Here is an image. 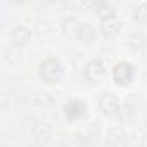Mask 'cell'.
I'll return each instance as SVG.
<instances>
[{
	"instance_id": "8fae6325",
	"label": "cell",
	"mask_w": 147,
	"mask_h": 147,
	"mask_svg": "<svg viewBox=\"0 0 147 147\" xmlns=\"http://www.w3.org/2000/svg\"><path fill=\"white\" fill-rule=\"evenodd\" d=\"M116 114H118L119 121L128 123V121H131V119L135 118V109H133L130 104H125V106H119V109H118Z\"/></svg>"
},
{
	"instance_id": "4fadbf2b",
	"label": "cell",
	"mask_w": 147,
	"mask_h": 147,
	"mask_svg": "<svg viewBox=\"0 0 147 147\" xmlns=\"http://www.w3.org/2000/svg\"><path fill=\"white\" fill-rule=\"evenodd\" d=\"M130 45H131L135 50L144 49V47H145V36H144V35H133V36L130 38Z\"/></svg>"
},
{
	"instance_id": "ba28073f",
	"label": "cell",
	"mask_w": 147,
	"mask_h": 147,
	"mask_svg": "<svg viewBox=\"0 0 147 147\" xmlns=\"http://www.w3.org/2000/svg\"><path fill=\"white\" fill-rule=\"evenodd\" d=\"M11 38H12V42L16 45L24 47V45H28L31 42V31L26 26H16L12 30V33H11Z\"/></svg>"
},
{
	"instance_id": "6da1fadb",
	"label": "cell",
	"mask_w": 147,
	"mask_h": 147,
	"mask_svg": "<svg viewBox=\"0 0 147 147\" xmlns=\"http://www.w3.org/2000/svg\"><path fill=\"white\" fill-rule=\"evenodd\" d=\"M38 75L45 83L57 85L64 76V67L57 57H47L42 61V64L38 67Z\"/></svg>"
},
{
	"instance_id": "7a4b0ae2",
	"label": "cell",
	"mask_w": 147,
	"mask_h": 147,
	"mask_svg": "<svg viewBox=\"0 0 147 147\" xmlns=\"http://www.w3.org/2000/svg\"><path fill=\"white\" fill-rule=\"evenodd\" d=\"M135 78V69L130 62H118L114 67H113V80L116 85L119 87H125V85H130Z\"/></svg>"
},
{
	"instance_id": "5b68a950",
	"label": "cell",
	"mask_w": 147,
	"mask_h": 147,
	"mask_svg": "<svg viewBox=\"0 0 147 147\" xmlns=\"http://www.w3.org/2000/svg\"><path fill=\"white\" fill-rule=\"evenodd\" d=\"M106 145L107 147H128V135L121 128H113L107 131Z\"/></svg>"
},
{
	"instance_id": "30bf717a",
	"label": "cell",
	"mask_w": 147,
	"mask_h": 147,
	"mask_svg": "<svg viewBox=\"0 0 147 147\" xmlns=\"http://www.w3.org/2000/svg\"><path fill=\"white\" fill-rule=\"evenodd\" d=\"M94 38H95V30H94V26H92V24H87V23L82 24V30H80V36H78V40L83 42V43H92Z\"/></svg>"
},
{
	"instance_id": "9c48e42d",
	"label": "cell",
	"mask_w": 147,
	"mask_h": 147,
	"mask_svg": "<svg viewBox=\"0 0 147 147\" xmlns=\"http://www.w3.org/2000/svg\"><path fill=\"white\" fill-rule=\"evenodd\" d=\"M64 113H66L67 119H78L85 113V104L80 100H71L69 104L64 106Z\"/></svg>"
},
{
	"instance_id": "52a82bcc",
	"label": "cell",
	"mask_w": 147,
	"mask_h": 147,
	"mask_svg": "<svg viewBox=\"0 0 147 147\" xmlns=\"http://www.w3.org/2000/svg\"><path fill=\"white\" fill-rule=\"evenodd\" d=\"M80 30H82V23H80L76 18H69V19H66L64 24H62V31H64L66 38H69V40H78Z\"/></svg>"
},
{
	"instance_id": "277c9868",
	"label": "cell",
	"mask_w": 147,
	"mask_h": 147,
	"mask_svg": "<svg viewBox=\"0 0 147 147\" xmlns=\"http://www.w3.org/2000/svg\"><path fill=\"white\" fill-rule=\"evenodd\" d=\"M100 33L107 38V40H114L119 33H121V21L113 14L107 16L104 19H100Z\"/></svg>"
},
{
	"instance_id": "3957f363",
	"label": "cell",
	"mask_w": 147,
	"mask_h": 147,
	"mask_svg": "<svg viewBox=\"0 0 147 147\" xmlns=\"http://www.w3.org/2000/svg\"><path fill=\"white\" fill-rule=\"evenodd\" d=\"M83 75H85V78H87L90 83H97V82H100V80L104 78V75H106V66H104V62H102L100 59H94V61L87 62V66H85V69H83Z\"/></svg>"
},
{
	"instance_id": "7c38bea8",
	"label": "cell",
	"mask_w": 147,
	"mask_h": 147,
	"mask_svg": "<svg viewBox=\"0 0 147 147\" xmlns=\"http://www.w3.org/2000/svg\"><path fill=\"white\" fill-rule=\"evenodd\" d=\"M133 14H135V19H137V21H140V23H145V21H147V2H144V4H138V5L135 7Z\"/></svg>"
},
{
	"instance_id": "8992f818",
	"label": "cell",
	"mask_w": 147,
	"mask_h": 147,
	"mask_svg": "<svg viewBox=\"0 0 147 147\" xmlns=\"http://www.w3.org/2000/svg\"><path fill=\"white\" fill-rule=\"evenodd\" d=\"M99 106H100V109H102L106 114H114V113H118V109H119V100H118V97H116L114 94L106 92V94L100 95Z\"/></svg>"
}]
</instances>
